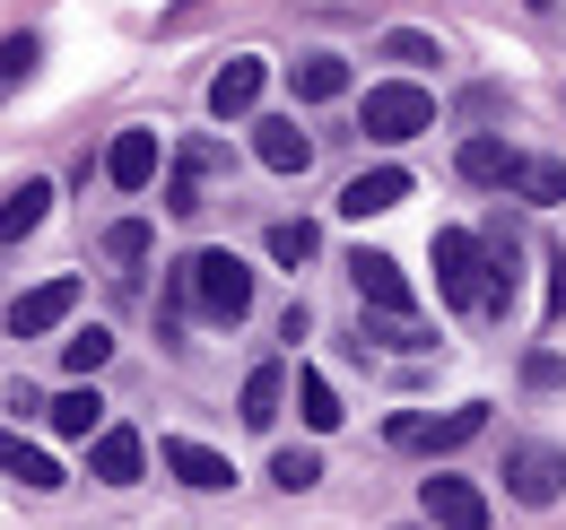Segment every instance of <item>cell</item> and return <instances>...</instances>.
I'll return each instance as SVG.
<instances>
[{"label": "cell", "mask_w": 566, "mask_h": 530, "mask_svg": "<svg viewBox=\"0 0 566 530\" xmlns=\"http://www.w3.org/2000/svg\"><path fill=\"white\" fill-rule=\"evenodd\" d=\"M532 9H558V0H532Z\"/></svg>", "instance_id": "obj_34"}, {"label": "cell", "mask_w": 566, "mask_h": 530, "mask_svg": "<svg viewBox=\"0 0 566 530\" xmlns=\"http://www.w3.org/2000/svg\"><path fill=\"white\" fill-rule=\"evenodd\" d=\"M271 478H280L287 496H305V487L323 478V453H314V444H287V453H271Z\"/></svg>", "instance_id": "obj_25"}, {"label": "cell", "mask_w": 566, "mask_h": 530, "mask_svg": "<svg viewBox=\"0 0 566 530\" xmlns=\"http://www.w3.org/2000/svg\"><path fill=\"white\" fill-rule=\"evenodd\" d=\"M157 166H166L157 131H114V148H105V183H114V192H148Z\"/></svg>", "instance_id": "obj_11"}, {"label": "cell", "mask_w": 566, "mask_h": 530, "mask_svg": "<svg viewBox=\"0 0 566 530\" xmlns=\"http://www.w3.org/2000/svg\"><path fill=\"white\" fill-rule=\"evenodd\" d=\"M296 409H305V426H314V435H332V426L349 417V409H340V392H332V374H314V365L296 374Z\"/></svg>", "instance_id": "obj_21"}, {"label": "cell", "mask_w": 566, "mask_h": 530, "mask_svg": "<svg viewBox=\"0 0 566 530\" xmlns=\"http://www.w3.org/2000/svg\"><path fill=\"white\" fill-rule=\"evenodd\" d=\"M140 462H148V444L132 435V426H105V435L87 444V478H105V487H132Z\"/></svg>", "instance_id": "obj_13"}, {"label": "cell", "mask_w": 566, "mask_h": 530, "mask_svg": "<svg viewBox=\"0 0 566 530\" xmlns=\"http://www.w3.org/2000/svg\"><path fill=\"white\" fill-rule=\"evenodd\" d=\"M105 357H114V331H105V322H87V331H71V339H62V365H71L78 383H87V374H96Z\"/></svg>", "instance_id": "obj_23"}, {"label": "cell", "mask_w": 566, "mask_h": 530, "mask_svg": "<svg viewBox=\"0 0 566 530\" xmlns=\"http://www.w3.org/2000/svg\"><path fill=\"white\" fill-rule=\"evenodd\" d=\"M71 305H78V278H44V287H27V296L9 305V331H18V339H44V331L71 322Z\"/></svg>", "instance_id": "obj_9"}, {"label": "cell", "mask_w": 566, "mask_h": 530, "mask_svg": "<svg viewBox=\"0 0 566 530\" xmlns=\"http://www.w3.org/2000/svg\"><path fill=\"white\" fill-rule=\"evenodd\" d=\"M419 505H427V522L436 530H489V496L471 487V478H419Z\"/></svg>", "instance_id": "obj_6"}, {"label": "cell", "mask_w": 566, "mask_h": 530, "mask_svg": "<svg viewBox=\"0 0 566 530\" xmlns=\"http://www.w3.org/2000/svg\"><path fill=\"white\" fill-rule=\"evenodd\" d=\"M480 426H489V409L471 400V409H453V417H392V444H401V453H462Z\"/></svg>", "instance_id": "obj_5"}, {"label": "cell", "mask_w": 566, "mask_h": 530, "mask_svg": "<svg viewBox=\"0 0 566 530\" xmlns=\"http://www.w3.org/2000/svg\"><path fill=\"white\" fill-rule=\"evenodd\" d=\"M566 314V253H549V322Z\"/></svg>", "instance_id": "obj_33"}, {"label": "cell", "mask_w": 566, "mask_h": 530, "mask_svg": "<svg viewBox=\"0 0 566 530\" xmlns=\"http://www.w3.org/2000/svg\"><path fill=\"white\" fill-rule=\"evenodd\" d=\"M427 530H436V522H427Z\"/></svg>", "instance_id": "obj_35"}, {"label": "cell", "mask_w": 566, "mask_h": 530, "mask_svg": "<svg viewBox=\"0 0 566 530\" xmlns=\"http://www.w3.org/2000/svg\"><path fill=\"white\" fill-rule=\"evenodd\" d=\"M157 462L175 469L192 496H227V487H235V462H227V453H210V444H192V435H166V444H157Z\"/></svg>", "instance_id": "obj_8"}, {"label": "cell", "mask_w": 566, "mask_h": 530, "mask_svg": "<svg viewBox=\"0 0 566 530\" xmlns=\"http://www.w3.org/2000/svg\"><path fill=\"white\" fill-rule=\"evenodd\" d=\"M505 174H514V148H505V139H462V183H505Z\"/></svg>", "instance_id": "obj_22"}, {"label": "cell", "mask_w": 566, "mask_h": 530, "mask_svg": "<svg viewBox=\"0 0 566 530\" xmlns=\"http://www.w3.org/2000/svg\"><path fill=\"white\" fill-rule=\"evenodd\" d=\"M253 157H262L271 174H305V166H314V139L296 131V123H253Z\"/></svg>", "instance_id": "obj_16"}, {"label": "cell", "mask_w": 566, "mask_h": 530, "mask_svg": "<svg viewBox=\"0 0 566 530\" xmlns=\"http://www.w3.org/2000/svg\"><path fill=\"white\" fill-rule=\"evenodd\" d=\"M44 209H53V183H18V192L0 200V244H27L44 226Z\"/></svg>", "instance_id": "obj_18"}, {"label": "cell", "mask_w": 566, "mask_h": 530, "mask_svg": "<svg viewBox=\"0 0 566 530\" xmlns=\"http://www.w3.org/2000/svg\"><path fill=\"white\" fill-rule=\"evenodd\" d=\"M436 296H444L453 314H489L496 305V262L480 253L471 226H444V235H436Z\"/></svg>", "instance_id": "obj_2"}, {"label": "cell", "mask_w": 566, "mask_h": 530, "mask_svg": "<svg viewBox=\"0 0 566 530\" xmlns=\"http://www.w3.org/2000/svg\"><path fill=\"white\" fill-rule=\"evenodd\" d=\"M436 131V96H427L419 78H384V87H366V139H419Z\"/></svg>", "instance_id": "obj_3"}, {"label": "cell", "mask_w": 566, "mask_h": 530, "mask_svg": "<svg viewBox=\"0 0 566 530\" xmlns=\"http://www.w3.org/2000/svg\"><path fill=\"white\" fill-rule=\"evenodd\" d=\"M366 339H384V348H436V339L419 331V314H375V322H357V348Z\"/></svg>", "instance_id": "obj_24"}, {"label": "cell", "mask_w": 566, "mask_h": 530, "mask_svg": "<svg viewBox=\"0 0 566 530\" xmlns=\"http://www.w3.org/2000/svg\"><path fill=\"white\" fill-rule=\"evenodd\" d=\"M314 253H323V235H314V226H305V218H280V226H271V262H314Z\"/></svg>", "instance_id": "obj_26"}, {"label": "cell", "mask_w": 566, "mask_h": 530, "mask_svg": "<svg viewBox=\"0 0 566 530\" xmlns=\"http://www.w3.org/2000/svg\"><path fill=\"white\" fill-rule=\"evenodd\" d=\"M175 174H192V183H210V174H227V148H218V139H192Z\"/></svg>", "instance_id": "obj_29"}, {"label": "cell", "mask_w": 566, "mask_h": 530, "mask_svg": "<svg viewBox=\"0 0 566 530\" xmlns=\"http://www.w3.org/2000/svg\"><path fill=\"white\" fill-rule=\"evenodd\" d=\"M384 62L427 70V62H444V53H436V35H419V26H392V35H384Z\"/></svg>", "instance_id": "obj_27"}, {"label": "cell", "mask_w": 566, "mask_h": 530, "mask_svg": "<svg viewBox=\"0 0 566 530\" xmlns=\"http://www.w3.org/2000/svg\"><path fill=\"white\" fill-rule=\"evenodd\" d=\"M262 87H271V62H262V53H235V62H218V78H210V114H218V123H244V114L262 105Z\"/></svg>", "instance_id": "obj_7"}, {"label": "cell", "mask_w": 566, "mask_h": 530, "mask_svg": "<svg viewBox=\"0 0 566 530\" xmlns=\"http://www.w3.org/2000/svg\"><path fill=\"white\" fill-rule=\"evenodd\" d=\"M523 383H532V392H558V383H566L558 348H532V357H523Z\"/></svg>", "instance_id": "obj_30"}, {"label": "cell", "mask_w": 566, "mask_h": 530, "mask_svg": "<svg viewBox=\"0 0 566 530\" xmlns=\"http://www.w3.org/2000/svg\"><path fill=\"white\" fill-rule=\"evenodd\" d=\"M505 192H514V200H532V209H558V200H566V166H558V157H514Z\"/></svg>", "instance_id": "obj_17"}, {"label": "cell", "mask_w": 566, "mask_h": 530, "mask_svg": "<svg viewBox=\"0 0 566 530\" xmlns=\"http://www.w3.org/2000/svg\"><path fill=\"white\" fill-rule=\"evenodd\" d=\"M0 469H9L18 487H35V496H53V487H62V462H53L44 444H27L18 426H0Z\"/></svg>", "instance_id": "obj_14"}, {"label": "cell", "mask_w": 566, "mask_h": 530, "mask_svg": "<svg viewBox=\"0 0 566 530\" xmlns=\"http://www.w3.org/2000/svg\"><path fill=\"white\" fill-rule=\"evenodd\" d=\"M280 400H287V365H253V374H244V409H235V417H244V426H271V417H280Z\"/></svg>", "instance_id": "obj_20"}, {"label": "cell", "mask_w": 566, "mask_h": 530, "mask_svg": "<svg viewBox=\"0 0 566 530\" xmlns=\"http://www.w3.org/2000/svg\"><path fill=\"white\" fill-rule=\"evenodd\" d=\"M44 426H53L62 444H96V435H105V400H96V383H71L62 400H44Z\"/></svg>", "instance_id": "obj_12"}, {"label": "cell", "mask_w": 566, "mask_h": 530, "mask_svg": "<svg viewBox=\"0 0 566 530\" xmlns=\"http://www.w3.org/2000/svg\"><path fill=\"white\" fill-rule=\"evenodd\" d=\"M175 305H192L210 322H244L253 314V269L235 262V253H218V244H201V253L175 262Z\"/></svg>", "instance_id": "obj_1"}, {"label": "cell", "mask_w": 566, "mask_h": 530, "mask_svg": "<svg viewBox=\"0 0 566 530\" xmlns=\"http://www.w3.org/2000/svg\"><path fill=\"white\" fill-rule=\"evenodd\" d=\"M410 200V174L401 166H375V174H357L349 192H340V218H384V209H401Z\"/></svg>", "instance_id": "obj_15"}, {"label": "cell", "mask_w": 566, "mask_h": 530, "mask_svg": "<svg viewBox=\"0 0 566 530\" xmlns=\"http://www.w3.org/2000/svg\"><path fill=\"white\" fill-rule=\"evenodd\" d=\"M505 496L532 505V513H549L566 496V453L558 444H514V453H505Z\"/></svg>", "instance_id": "obj_4"}, {"label": "cell", "mask_w": 566, "mask_h": 530, "mask_svg": "<svg viewBox=\"0 0 566 530\" xmlns=\"http://www.w3.org/2000/svg\"><path fill=\"white\" fill-rule=\"evenodd\" d=\"M349 278H357V296H366L375 314H419V296H410V278H401L392 253H349Z\"/></svg>", "instance_id": "obj_10"}, {"label": "cell", "mask_w": 566, "mask_h": 530, "mask_svg": "<svg viewBox=\"0 0 566 530\" xmlns=\"http://www.w3.org/2000/svg\"><path fill=\"white\" fill-rule=\"evenodd\" d=\"M35 53H44L35 35H9V44H0V78H27V70H35Z\"/></svg>", "instance_id": "obj_32"}, {"label": "cell", "mask_w": 566, "mask_h": 530, "mask_svg": "<svg viewBox=\"0 0 566 530\" xmlns=\"http://www.w3.org/2000/svg\"><path fill=\"white\" fill-rule=\"evenodd\" d=\"M296 96H305V105L349 96V62H340V53H305V62H296Z\"/></svg>", "instance_id": "obj_19"}, {"label": "cell", "mask_w": 566, "mask_h": 530, "mask_svg": "<svg viewBox=\"0 0 566 530\" xmlns=\"http://www.w3.org/2000/svg\"><path fill=\"white\" fill-rule=\"evenodd\" d=\"M148 244H157V235H148L140 218H123V226H105V253H114V262H148Z\"/></svg>", "instance_id": "obj_28"}, {"label": "cell", "mask_w": 566, "mask_h": 530, "mask_svg": "<svg viewBox=\"0 0 566 530\" xmlns=\"http://www.w3.org/2000/svg\"><path fill=\"white\" fill-rule=\"evenodd\" d=\"M201 209H210V200H201L192 174H175V183H166V218H201Z\"/></svg>", "instance_id": "obj_31"}]
</instances>
